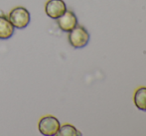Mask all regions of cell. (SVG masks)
<instances>
[{
  "label": "cell",
  "instance_id": "obj_1",
  "mask_svg": "<svg viewBox=\"0 0 146 136\" xmlns=\"http://www.w3.org/2000/svg\"><path fill=\"white\" fill-rule=\"evenodd\" d=\"M8 19L11 22V24L14 26V28L17 29H24L30 23L31 15L30 12L25 7L18 6L15 7L9 12Z\"/></svg>",
  "mask_w": 146,
  "mask_h": 136
},
{
  "label": "cell",
  "instance_id": "obj_2",
  "mask_svg": "<svg viewBox=\"0 0 146 136\" xmlns=\"http://www.w3.org/2000/svg\"><path fill=\"white\" fill-rule=\"evenodd\" d=\"M69 43L74 48H84L90 41V34L88 30L83 26L77 25L73 30L69 32Z\"/></svg>",
  "mask_w": 146,
  "mask_h": 136
},
{
  "label": "cell",
  "instance_id": "obj_3",
  "mask_svg": "<svg viewBox=\"0 0 146 136\" xmlns=\"http://www.w3.org/2000/svg\"><path fill=\"white\" fill-rule=\"evenodd\" d=\"M60 126V121L53 115H46L42 117L38 122L39 132L45 136L57 135Z\"/></svg>",
  "mask_w": 146,
  "mask_h": 136
},
{
  "label": "cell",
  "instance_id": "obj_4",
  "mask_svg": "<svg viewBox=\"0 0 146 136\" xmlns=\"http://www.w3.org/2000/svg\"><path fill=\"white\" fill-rule=\"evenodd\" d=\"M67 11V5L64 0H48L45 4V13L51 19H58Z\"/></svg>",
  "mask_w": 146,
  "mask_h": 136
},
{
  "label": "cell",
  "instance_id": "obj_5",
  "mask_svg": "<svg viewBox=\"0 0 146 136\" xmlns=\"http://www.w3.org/2000/svg\"><path fill=\"white\" fill-rule=\"evenodd\" d=\"M56 20L60 29L64 32H68V33L78 25L77 16L71 10H67L63 15L60 16Z\"/></svg>",
  "mask_w": 146,
  "mask_h": 136
},
{
  "label": "cell",
  "instance_id": "obj_6",
  "mask_svg": "<svg viewBox=\"0 0 146 136\" xmlns=\"http://www.w3.org/2000/svg\"><path fill=\"white\" fill-rule=\"evenodd\" d=\"M14 26L11 24L7 17L0 15V39H9L14 33Z\"/></svg>",
  "mask_w": 146,
  "mask_h": 136
},
{
  "label": "cell",
  "instance_id": "obj_7",
  "mask_svg": "<svg viewBox=\"0 0 146 136\" xmlns=\"http://www.w3.org/2000/svg\"><path fill=\"white\" fill-rule=\"evenodd\" d=\"M133 102L137 109L141 111H146V87L142 86L135 90Z\"/></svg>",
  "mask_w": 146,
  "mask_h": 136
},
{
  "label": "cell",
  "instance_id": "obj_8",
  "mask_svg": "<svg viewBox=\"0 0 146 136\" xmlns=\"http://www.w3.org/2000/svg\"><path fill=\"white\" fill-rule=\"evenodd\" d=\"M58 136H81L82 133L76 128L75 126L71 124H64L61 125L59 131L57 132Z\"/></svg>",
  "mask_w": 146,
  "mask_h": 136
}]
</instances>
